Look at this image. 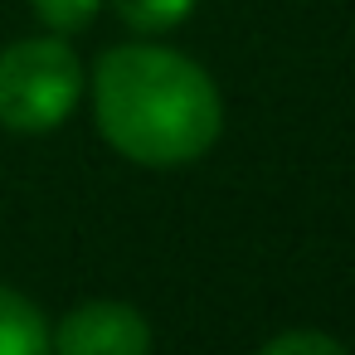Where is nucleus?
<instances>
[{
	"instance_id": "5",
	"label": "nucleus",
	"mask_w": 355,
	"mask_h": 355,
	"mask_svg": "<svg viewBox=\"0 0 355 355\" xmlns=\"http://www.w3.org/2000/svg\"><path fill=\"white\" fill-rule=\"evenodd\" d=\"M112 6H117V15H122L132 30L161 35V30H175V25L190 20L195 0H112Z\"/></svg>"
},
{
	"instance_id": "7",
	"label": "nucleus",
	"mask_w": 355,
	"mask_h": 355,
	"mask_svg": "<svg viewBox=\"0 0 355 355\" xmlns=\"http://www.w3.org/2000/svg\"><path fill=\"white\" fill-rule=\"evenodd\" d=\"M258 355H350L340 340H331V336H321V331H282V336H272Z\"/></svg>"
},
{
	"instance_id": "1",
	"label": "nucleus",
	"mask_w": 355,
	"mask_h": 355,
	"mask_svg": "<svg viewBox=\"0 0 355 355\" xmlns=\"http://www.w3.org/2000/svg\"><path fill=\"white\" fill-rule=\"evenodd\" d=\"M93 107L103 137L137 166H190L224 127V103L214 78L156 44L107 49L93 73Z\"/></svg>"
},
{
	"instance_id": "3",
	"label": "nucleus",
	"mask_w": 355,
	"mask_h": 355,
	"mask_svg": "<svg viewBox=\"0 0 355 355\" xmlns=\"http://www.w3.org/2000/svg\"><path fill=\"white\" fill-rule=\"evenodd\" d=\"M54 355H151V326L127 302H83L59 321Z\"/></svg>"
},
{
	"instance_id": "2",
	"label": "nucleus",
	"mask_w": 355,
	"mask_h": 355,
	"mask_svg": "<svg viewBox=\"0 0 355 355\" xmlns=\"http://www.w3.org/2000/svg\"><path fill=\"white\" fill-rule=\"evenodd\" d=\"M83 98V64L64 40H20L0 49V127L40 137L69 122Z\"/></svg>"
},
{
	"instance_id": "4",
	"label": "nucleus",
	"mask_w": 355,
	"mask_h": 355,
	"mask_svg": "<svg viewBox=\"0 0 355 355\" xmlns=\"http://www.w3.org/2000/svg\"><path fill=\"white\" fill-rule=\"evenodd\" d=\"M0 355H54L40 306L10 287H0Z\"/></svg>"
},
{
	"instance_id": "6",
	"label": "nucleus",
	"mask_w": 355,
	"mask_h": 355,
	"mask_svg": "<svg viewBox=\"0 0 355 355\" xmlns=\"http://www.w3.org/2000/svg\"><path fill=\"white\" fill-rule=\"evenodd\" d=\"M103 0H35V15L54 30V35H78L93 25Z\"/></svg>"
}]
</instances>
